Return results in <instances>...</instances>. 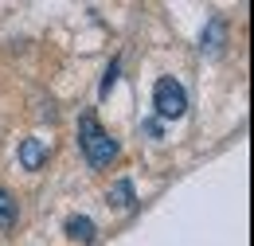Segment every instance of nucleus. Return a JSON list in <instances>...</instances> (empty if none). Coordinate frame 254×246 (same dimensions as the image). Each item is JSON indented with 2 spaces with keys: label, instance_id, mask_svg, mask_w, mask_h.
I'll use <instances>...</instances> for the list:
<instances>
[{
  "label": "nucleus",
  "instance_id": "7ed1b4c3",
  "mask_svg": "<svg viewBox=\"0 0 254 246\" xmlns=\"http://www.w3.org/2000/svg\"><path fill=\"white\" fill-rule=\"evenodd\" d=\"M43 160H47V145H43L39 137H24V141H20V164H24L28 172H35Z\"/></svg>",
  "mask_w": 254,
  "mask_h": 246
},
{
  "label": "nucleus",
  "instance_id": "39448f33",
  "mask_svg": "<svg viewBox=\"0 0 254 246\" xmlns=\"http://www.w3.org/2000/svg\"><path fill=\"white\" fill-rule=\"evenodd\" d=\"M106 199H110L114 207H129V203H133V184H129V180H118V184L110 187Z\"/></svg>",
  "mask_w": 254,
  "mask_h": 246
},
{
  "label": "nucleus",
  "instance_id": "20e7f679",
  "mask_svg": "<svg viewBox=\"0 0 254 246\" xmlns=\"http://www.w3.org/2000/svg\"><path fill=\"white\" fill-rule=\"evenodd\" d=\"M66 235H70V239H78V243H94L98 227L86 215H74V219H66Z\"/></svg>",
  "mask_w": 254,
  "mask_h": 246
},
{
  "label": "nucleus",
  "instance_id": "f257e3e1",
  "mask_svg": "<svg viewBox=\"0 0 254 246\" xmlns=\"http://www.w3.org/2000/svg\"><path fill=\"white\" fill-rule=\"evenodd\" d=\"M78 149H82L90 168H110V160L118 156V141L98 125L94 114H82L78 118Z\"/></svg>",
  "mask_w": 254,
  "mask_h": 246
},
{
  "label": "nucleus",
  "instance_id": "6e6552de",
  "mask_svg": "<svg viewBox=\"0 0 254 246\" xmlns=\"http://www.w3.org/2000/svg\"><path fill=\"white\" fill-rule=\"evenodd\" d=\"M114 82H118V62H110V70H106V78H102V94L114 90Z\"/></svg>",
  "mask_w": 254,
  "mask_h": 246
},
{
  "label": "nucleus",
  "instance_id": "f03ea898",
  "mask_svg": "<svg viewBox=\"0 0 254 246\" xmlns=\"http://www.w3.org/2000/svg\"><path fill=\"white\" fill-rule=\"evenodd\" d=\"M153 110H157V118H164V122L184 118L188 114V94H184V86L176 78H157V86H153Z\"/></svg>",
  "mask_w": 254,
  "mask_h": 246
},
{
  "label": "nucleus",
  "instance_id": "1a4fd4ad",
  "mask_svg": "<svg viewBox=\"0 0 254 246\" xmlns=\"http://www.w3.org/2000/svg\"><path fill=\"white\" fill-rule=\"evenodd\" d=\"M145 133H149V137H160V122H145Z\"/></svg>",
  "mask_w": 254,
  "mask_h": 246
},
{
  "label": "nucleus",
  "instance_id": "0eeeda50",
  "mask_svg": "<svg viewBox=\"0 0 254 246\" xmlns=\"http://www.w3.org/2000/svg\"><path fill=\"white\" fill-rule=\"evenodd\" d=\"M219 39H223V24H219V20H211V28H207V35H203V43H199V47H207L211 55H219V47H223Z\"/></svg>",
  "mask_w": 254,
  "mask_h": 246
},
{
  "label": "nucleus",
  "instance_id": "423d86ee",
  "mask_svg": "<svg viewBox=\"0 0 254 246\" xmlns=\"http://www.w3.org/2000/svg\"><path fill=\"white\" fill-rule=\"evenodd\" d=\"M16 215H20V211H16V199L0 187V227H4V231H8V227H16Z\"/></svg>",
  "mask_w": 254,
  "mask_h": 246
}]
</instances>
